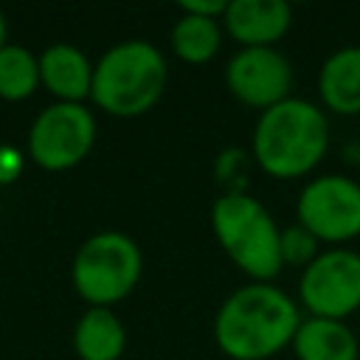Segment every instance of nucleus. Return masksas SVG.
<instances>
[{
  "instance_id": "nucleus-1",
  "label": "nucleus",
  "mask_w": 360,
  "mask_h": 360,
  "mask_svg": "<svg viewBox=\"0 0 360 360\" xmlns=\"http://www.w3.org/2000/svg\"><path fill=\"white\" fill-rule=\"evenodd\" d=\"M298 304L273 281L236 287L214 315V340L231 360H270L292 343Z\"/></svg>"
},
{
  "instance_id": "nucleus-2",
  "label": "nucleus",
  "mask_w": 360,
  "mask_h": 360,
  "mask_svg": "<svg viewBox=\"0 0 360 360\" xmlns=\"http://www.w3.org/2000/svg\"><path fill=\"white\" fill-rule=\"evenodd\" d=\"M329 149V118L307 98L290 96L281 104L259 112L250 155L256 166L276 180L309 174Z\"/></svg>"
},
{
  "instance_id": "nucleus-3",
  "label": "nucleus",
  "mask_w": 360,
  "mask_h": 360,
  "mask_svg": "<svg viewBox=\"0 0 360 360\" xmlns=\"http://www.w3.org/2000/svg\"><path fill=\"white\" fill-rule=\"evenodd\" d=\"M169 82V65L149 39H124L101 53L93 65L90 98L115 118H138L149 112Z\"/></svg>"
},
{
  "instance_id": "nucleus-4",
  "label": "nucleus",
  "mask_w": 360,
  "mask_h": 360,
  "mask_svg": "<svg viewBox=\"0 0 360 360\" xmlns=\"http://www.w3.org/2000/svg\"><path fill=\"white\" fill-rule=\"evenodd\" d=\"M211 228L225 256L250 281H273L281 273V228L253 194H219L211 205Z\"/></svg>"
},
{
  "instance_id": "nucleus-5",
  "label": "nucleus",
  "mask_w": 360,
  "mask_h": 360,
  "mask_svg": "<svg viewBox=\"0 0 360 360\" xmlns=\"http://www.w3.org/2000/svg\"><path fill=\"white\" fill-rule=\"evenodd\" d=\"M141 270L143 256L138 242L121 231H101L76 250L70 278L90 307H112L138 287Z\"/></svg>"
},
{
  "instance_id": "nucleus-6",
  "label": "nucleus",
  "mask_w": 360,
  "mask_h": 360,
  "mask_svg": "<svg viewBox=\"0 0 360 360\" xmlns=\"http://www.w3.org/2000/svg\"><path fill=\"white\" fill-rule=\"evenodd\" d=\"M298 298L312 318L346 321L360 309V253L352 248L321 250L301 270Z\"/></svg>"
},
{
  "instance_id": "nucleus-7",
  "label": "nucleus",
  "mask_w": 360,
  "mask_h": 360,
  "mask_svg": "<svg viewBox=\"0 0 360 360\" xmlns=\"http://www.w3.org/2000/svg\"><path fill=\"white\" fill-rule=\"evenodd\" d=\"M295 214L321 245L340 248L360 236V183L346 174H321L298 191Z\"/></svg>"
},
{
  "instance_id": "nucleus-8",
  "label": "nucleus",
  "mask_w": 360,
  "mask_h": 360,
  "mask_svg": "<svg viewBox=\"0 0 360 360\" xmlns=\"http://www.w3.org/2000/svg\"><path fill=\"white\" fill-rule=\"evenodd\" d=\"M96 143V118L84 104L53 101L45 107L28 132V155L48 172L79 166Z\"/></svg>"
},
{
  "instance_id": "nucleus-9",
  "label": "nucleus",
  "mask_w": 360,
  "mask_h": 360,
  "mask_svg": "<svg viewBox=\"0 0 360 360\" xmlns=\"http://www.w3.org/2000/svg\"><path fill=\"white\" fill-rule=\"evenodd\" d=\"M292 82V65L278 48H239L225 65L231 96L262 112L290 98Z\"/></svg>"
},
{
  "instance_id": "nucleus-10",
  "label": "nucleus",
  "mask_w": 360,
  "mask_h": 360,
  "mask_svg": "<svg viewBox=\"0 0 360 360\" xmlns=\"http://www.w3.org/2000/svg\"><path fill=\"white\" fill-rule=\"evenodd\" d=\"M292 25V8L284 0H228L222 31L242 48H276Z\"/></svg>"
},
{
  "instance_id": "nucleus-11",
  "label": "nucleus",
  "mask_w": 360,
  "mask_h": 360,
  "mask_svg": "<svg viewBox=\"0 0 360 360\" xmlns=\"http://www.w3.org/2000/svg\"><path fill=\"white\" fill-rule=\"evenodd\" d=\"M39 84H45L56 101L82 104L90 98L93 65L76 45L53 42L39 53Z\"/></svg>"
},
{
  "instance_id": "nucleus-12",
  "label": "nucleus",
  "mask_w": 360,
  "mask_h": 360,
  "mask_svg": "<svg viewBox=\"0 0 360 360\" xmlns=\"http://www.w3.org/2000/svg\"><path fill=\"white\" fill-rule=\"evenodd\" d=\"M318 96L329 112L360 115V45L338 48L318 70Z\"/></svg>"
},
{
  "instance_id": "nucleus-13",
  "label": "nucleus",
  "mask_w": 360,
  "mask_h": 360,
  "mask_svg": "<svg viewBox=\"0 0 360 360\" xmlns=\"http://www.w3.org/2000/svg\"><path fill=\"white\" fill-rule=\"evenodd\" d=\"M292 352L298 360H357L360 357V340L352 332L346 321L332 318H301Z\"/></svg>"
},
{
  "instance_id": "nucleus-14",
  "label": "nucleus",
  "mask_w": 360,
  "mask_h": 360,
  "mask_svg": "<svg viewBox=\"0 0 360 360\" xmlns=\"http://www.w3.org/2000/svg\"><path fill=\"white\" fill-rule=\"evenodd\" d=\"M127 346V329L110 307H90L73 329V349L82 360H118Z\"/></svg>"
},
{
  "instance_id": "nucleus-15",
  "label": "nucleus",
  "mask_w": 360,
  "mask_h": 360,
  "mask_svg": "<svg viewBox=\"0 0 360 360\" xmlns=\"http://www.w3.org/2000/svg\"><path fill=\"white\" fill-rule=\"evenodd\" d=\"M222 20L180 14V20L172 25L169 45L174 56L186 65H205L211 62L222 48Z\"/></svg>"
},
{
  "instance_id": "nucleus-16",
  "label": "nucleus",
  "mask_w": 360,
  "mask_h": 360,
  "mask_svg": "<svg viewBox=\"0 0 360 360\" xmlns=\"http://www.w3.org/2000/svg\"><path fill=\"white\" fill-rule=\"evenodd\" d=\"M39 84V56H34L22 45L0 48V98L22 101Z\"/></svg>"
},
{
  "instance_id": "nucleus-17",
  "label": "nucleus",
  "mask_w": 360,
  "mask_h": 360,
  "mask_svg": "<svg viewBox=\"0 0 360 360\" xmlns=\"http://www.w3.org/2000/svg\"><path fill=\"white\" fill-rule=\"evenodd\" d=\"M250 160L253 155L242 146H228L214 160V180L222 188V194H248V177H250Z\"/></svg>"
},
{
  "instance_id": "nucleus-18",
  "label": "nucleus",
  "mask_w": 360,
  "mask_h": 360,
  "mask_svg": "<svg viewBox=\"0 0 360 360\" xmlns=\"http://www.w3.org/2000/svg\"><path fill=\"white\" fill-rule=\"evenodd\" d=\"M278 248H281V262L292 264V267H301V270L321 253V242L298 222L290 225V228H281Z\"/></svg>"
},
{
  "instance_id": "nucleus-19",
  "label": "nucleus",
  "mask_w": 360,
  "mask_h": 360,
  "mask_svg": "<svg viewBox=\"0 0 360 360\" xmlns=\"http://www.w3.org/2000/svg\"><path fill=\"white\" fill-rule=\"evenodd\" d=\"M180 14H194V17H208V20H222L228 0H183L177 3Z\"/></svg>"
},
{
  "instance_id": "nucleus-20",
  "label": "nucleus",
  "mask_w": 360,
  "mask_h": 360,
  "mask_svg": "<svg viewBox=\"0 0 360 360\" xmlns=\"http://www.w3.org/2000/svg\"><path fill=\"white\" fill-rule=\"evenodd\" d=\"M17 169H20V155L17 152H8V149H0V183L14 180Z\"/></svg>"
},
{
  "instance_id": "nucleus-21",
  "label": "nucleus",
  "mask_w": 360,
  "mask_h": 360,
  "mask_svg": "<svg viewBox=\"0 0 360 360\" xmlns=\"http://www.w3.org/2000/svg\"><path fill=\"white\" fill-rule=\"evenodd\" d=\"M6 45V17H3V11H0V48Z\"/></svg>"
}]
</instances>
